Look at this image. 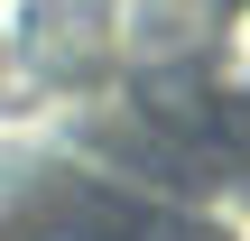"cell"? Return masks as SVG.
<instances>
[{"label":"cell","mask_w":250,"mask_h":241,"mask_svg":"<svg viewBox=\"0 0 250 241\" xmlns=\"http://www.w3.org/2000/svg\"><path fill=\"white\" fill-rule=\"evenodd\" d=\"M213 65H223V84H241V93H250V0L223 19V46H213Z\"/></svg>","instance_id":"cell-1"}]
</instances>
